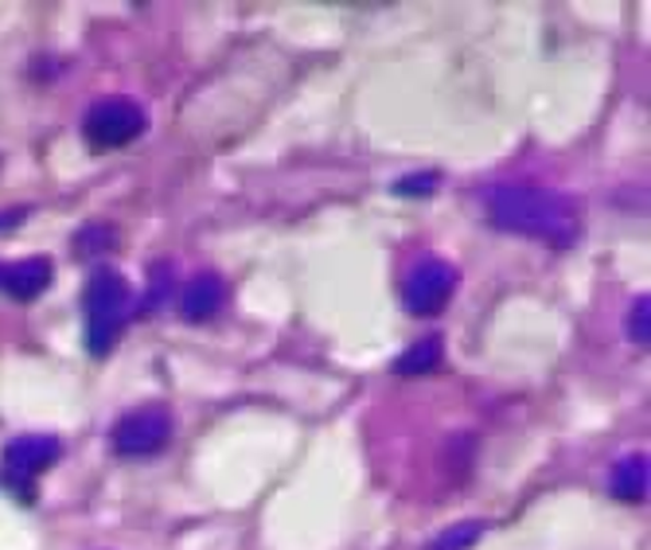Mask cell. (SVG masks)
<instances>
[{"label": "cell", "instance_id": "cell-10", "mask_svg": "<svg viewBox=\"0 0 651 550\" xmlns=\"http://www.w3.org/2000/svg\"><path fill=\"white\" fill-rule=\"evenodd\" d=\"M441 336H426V340H418V344H410L406 352L394 359V371L398 375H426V371H433V367L441 364Z\"/></svg>", "mask_w": 651, "mask_h": 550}, {"label": "cell", "instance_id": "cell-15", "mask_svg": "<svg viewBox=\"0 0 651 550\" xmlns=\"http://www.w3.org/2000/svg\"><path fill=\"white\" fill-rule=\"evenodd\" d=\"M27 219V207H12V211H0V231H16V222Z\"/></svg>", "mask_w": 651, "mask_h": 550}, {"label": "cell", "instance_id": "cell-13", "mask_svg": "<svg viewBox=\"0 0 651 550\" xmlns=\"http://www.w3.org/2000/svg\"><path fill=\"white\" fill-rule=\"evenodd\" d=\"M438 184H441L438 172H414V176H402L398 184H394V192H398V196H410V199H426L438 192Z\"/></svg>", "mask_w": 651, "mask_h": 550}, {"label": "cell", "instance_id": "cell-6", "mask_svg": "<svg viewBox=\"0 0 651 550\" xmlns=\"http://www.w3.org/2000/svg\"><path fill=\"white\" fill-rule=\"evenodd\" d=\"M59 437L51 434H24L12 437L4 445V472H9L12 484H32L44 469H51L59 461Z\"/></svg>", "mask_w": 651, "mask_h": 550}, {"label": "cell", "instance_id": "cell-8", "mask_svg": "<svg viewBox=\"0 0 651 550\" xmlns=\"http://www.w3.org/2000/svg\"><path fill=\"white\" fill-rule=\"evenodd\" d=\"M223 305H226V282L214 274V270H204V274L191 277L188 289L179 294V317L199 324V320H211Z\"/></svg>", "mask_w": 651, "mask_h": 550}, {"label": "cell", "instance_id": "cell-1", "mask_svg": "<svg viewBox=\"0 0 651 550\" xmlns=\"http://www.w3.org/2000/svg\"><path fill=\"white\" fill-rule=\"evenodd\" d=\"M488 219L511 234L550 242L566 250L581 239V207L566 192H546L531 184H496L484 192Z\"/></svg>", "mask_w": 651, "mask_h": 550}, {"label": "cell", "instance_id": "cell-3", "mask_svg": "<svg viewBox=\"0 0 651 550\" xmlns=\"http://www.w3.org/2000/svg\"><path fill=\"white\" fill-rule=\"evenodd\" d=\"M149 129V114L129 94H109L98 99L82 117V134L94 149H121V145L137 141Z\"/></svg>", "mask_w": 651, "mask_h": 550}, {"label": "cell", "instance_id": "cell-9", "mask_svg": "<svg viewBox=\"0 0 651 550\" xmlns=\"http://www.w3.org/2000/svg\"><path fill=\"white\" fill-rule=\"evenodd\" d=\"M608 489H613L616 500H625V504H643L648 500V457L643 452H628L625 461L613 469V477H608Z\"/></svg>", "mask_w": 651, "mask_h": 550}, {"label": "cell", "instance_id": "cell-2", "mask_svg": "<svg viewBox=\"0 0 651 550\" xmlns=\"http://www.w3.org/2000/svg\"><path fill=\"white\" fill-rule=\"evenodd\" d=\"M82 312H86V347L90 355H109V347L121 340L129 317H133V285L117 270H98L86 282L82 294Z\"/></svg>", "mask_w": 651, "mask_h": 550}, {"label": "cell", "instance_id": "cell-14", "mask_svg": "<svg viewBox=\"0 0 651 550\" xmlns=\"http://www.w3.org/2000/svg\"><path fill=\"white\" fill-rule=\"evenodd\" d=\"M648 312H651V297H648V294L636 297L632 312H628V336H632L640 347H648V340H651V332H648Z\"/></svg>", "mask_w": 651, "mask_h": 550}, {"label": "cell", "instance_id": "cell-4", "mask_svg": "<svg viewBox=\"0 0 651 550\" xmlns=\"http://www.w3.org/2000/svg\"><path fill=\"white\" fill-rule=\"evenodd\" d=\"M456 294V266H449L445 257H421L414 262L406 282H402V301L414 317H438Z\"/></svg>", "mask_w": 651, "mask_h": 550}, {"label": "cell", "instance_id": "cell-12", "mask_svg": "<svg viewBox=\"0 0 651 550\" xmlns=\"http://www.w3.org/2000/svg\"><path fill=\"white\" fill-rule=\"evenodd\" d=\"M480 535H484V524L464 519V524H453L449 531H441L438 542H433V550H468Z\"/></svg>", "mask_w": 651, "mask_h": 550}, {"label": "cell", "instance_id": "cell-7", "mask_svg": "<svg viewBox=\"0 0 651 550\" xmlns=\"http://www.w3.org/2000/svg\"><path fill=\"white\" fill-rule=\"evenodd\" d=\"M55 277L51 257H20V262H0V297L12 301H36Z\"/></svg>", "mask_w": 651, "mask_h": 550}, {"label": "cell", "instance_id": "cell-5", "mask_svg": "<svg viewBox=\"0 0 651 550\" xmlns=\"http://www.w3.org/2000/svg\"><path fill=\"white\" fill-rule=\"evenodd\" d=\"M172 437V414L164 406H141L129 410L114 426V449L121 457H152L161 452Z\"/></svg>", "mask_w": 651, "mask_h": 550}, {"label": "cell", "instance_id": "cell-11", "mask_svg": "<svg viewBox=\"0 0 651 550\" xmlns=\"http://www.w3.org/2000/svg\"><path fill=\"white\" fill-rule=\"evenodd\" d=\"M74 254L79 257H98V254H106V250H114L117 247V234H114V227L109 222H86L79 234H74Z\"/></svg>", "mask_w": 651, "mask_h": 550}]
</instances>
